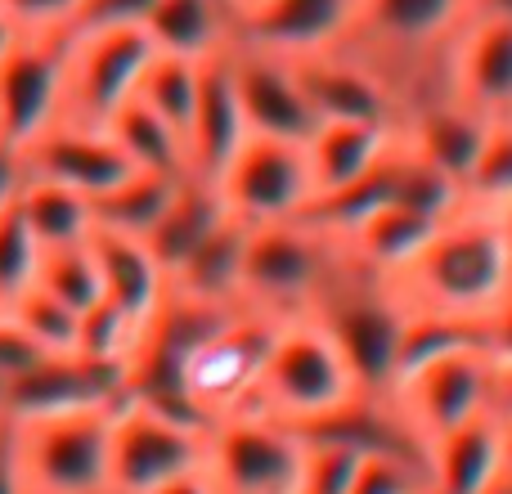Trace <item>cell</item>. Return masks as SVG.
Returning <instances> with one entry per match:
<instances>
[{
    "instance_id": "f1b7e54d",
    "label": "cell",
    "mask_w": 512,
    "mask_h": 494,
    "mask_svg": "<svg viewBox=\"0 0 512 494\" xmlns=\"http://www.w3.org/2000/svg\"><path fill=\"white\" fill-rule=\"evenodd\" d=\"M14 207L23 212V221L32 225L41 247L86 243V239H95V230H99L95 203H90L86 194H77V189H68V185H54V180H41V176L27 180V189L18 194Z\"/></svg>"
},
{
    "instance_id": "db71d44e",
    "label": "cell",
    "mask_w": 512,
    "mask_h": 494,
    "mask_svg": "<svg viewBox=\"0 0 512 494\" xmlns=\"http://www.w3.org/2000/svg\"><path fill=\"white\" fill-rule=\"evenodd\" d=\"M0 319H5V306H0Z\"/></svg>"
},
{
    "instance_id": "f35d334b",
    "label": "cell",
    "mask_w": 512,
    "mask_h": 494,
    "mask_svg": "<svg viewBox=\"0 0 512 494\" xmlns=\"http://www.w3.org/2000/svg\"><path fill=\"white\" fill-rule=\"evenodd\" d=\"M41 252L32 225L23 221L18 207H5L0 212V306H14L27 288L36 283V270H41Z\"/></svg>"
},
{
    "instance_id": "7a4b0ae2",
    "label": "cell",
    "mask_w": 512,
    "mask_h": 494,
    "mask_svg": "<svg viewBox=\"0 0 512 494\" xmlns=\"http://www.w3.org/2000/svg\"><path fill=\"white\" fill-rule=\"evenodd\" d=\"M360 396H369V391H364L355 364L346 360L333 328L319 315L283 319L279 333H274L252 409L310 432V427L346 414Z\"/></svg>"
},
{
    "instance_id": "836d02e7",
    "label": "cell",
    "mask_w": 512,
    "mask_h": 494,
    "mask_svg": "<svg viewBox=\"0 0 512 494\" xmlns=\"http://www.w3.org/2000/svg\"><path fill=\"white\" fill-rule=\"evenodd\" d=\"M463 207L504 216L512 207V117H490L477 162L463 176Z\"/></svg>"
},
{
    "instance_id": "c3c4849f",
    "label": "cell",
    "mask_w": 512,
    "mask_h": 494,
    "mask_svg": "<svg viewBox=\"0 0 512 494\" xmlns=\"http://www.w3.org/2000/svg\"><path fill=\"white\" fill-rule=\"evenodd\" d=\"M477 14H504V18H512V0H477Z\"/></svg>"
},
{
    "instance_id": "f546056e",
    "label": "cell",
    "mask_w": 512,
    "mask_h": 494,
    "mask_svg": "<svg viewBox=\"0 0 512 494\" xmlns=\"http://www.w3.org/2000/svg\"><path fill=\"white\" fill-rule=\"evenodd\" d=\"M481 346V324L477 319H459V315H441V310H414L405 306L400 319V342H396V369H391V387L405 382L409 373L427 369V364L445 360L454 351Z\"/></svg>"
},
{
    "instance_id": "cb8c5ba5",
    "label": "cell",
    "mask_w": 512,
    "mask_h": 494,
    "mask_svg": "<svg viewBox=\"0 0 512 494\" xmlns=\"http://www.w3.org/2000/svg\"><path fill=\"white\" fill-rule=\"evenodd\" d=\"M436 225L441 221H432V216H423V212H414V207L391 198V203H382L378 212L355 221L351 230L337 234V239H342L346 256H351L360 270L378 274V279H396V274L427 247V239L436 234Z\"/></svg>"
},
{
    "instance_id": "4316f807",
    "label": "cell",
    "mask_w": 512,
    "mask_h": 494,
    "mask_svg": "<svg viewBox=\"0 0 512 494\" xmlns=\"http://www.w3.org/2000/svg\"><path fill=\"white\" fill-rule=\"evenodd\" d=\"M225 216L230 212H225V203H221V189H216L212 180L185 176L176 189V198H171V207L162 212V221L144 234V243L153 247V256H158L171 274L207 234L216 230V225L225 221Z\"/></svg>"
},
{
    "instance_id": "74e56055",
    "label": "cell",
    "mask_w": 512,
    "mask_h": 494,
    "mask_svg": "<svg viewBox=\"0 0 512 494\" xmlns=\"http://www.w3.org/2000/svg\"><path fill=\"white\" fill-rule=\"evenodd\" d=\"M9 319H14L18 328H23L27 337H32L41 351H72L77 346V328H81V315L72 306H63L59 297H50L45 288H27L23 297L14 301V306L5 310Z\"/></svg>"
},
{
    "instance_id": "44dd1931",
    "label": "cell",
    "mask_w": 512,
    "mask_h": 494,
    "mask_svg": "<svg viewBox=\"0 0 512 494\" xmlns=\"http://www.w3.org/2000/svg\"><path fill=\"white\" fill-rule=\"evenodd\" d=\"M400 131L378 122H319L306 135V167H310V189L319 198H333L342 189L360 185L364 176L387 162V153L396 149Z\"/></svg>"
},
{
    "instance_id": "11a10c76",
    "label": "cell",
    "mask_w": 512,
    "mask_h": 494,
    "mask_svg": "<svg viewBox=\"0 0 512 494\" xmlns=\"http://www.w3.org/2000/svg\"><path fill=\"white\" fill-rule=\"evenodd\" d=\"M423 494H432V490H423Z\"/></svg>"
},
{
    "instance_id": "ba28073f",
    "label": "cell",
    "mask_w": 512,
    "mask_h": 494,
    "mask_svg": "<svg viewBox=\"0 0 512 494\" xmlns=\"http://www.w3.org/2000/svg\"><path fill=\"white\" fill-rule=\"evenodd\" d=\"M310 315H319L333 328L346 360L360 373L364 391H369V396H387L391 369H396L400 319H405V306H400L396 292L387 288V279H378V274L360 270V265L351 261Z\"/></svg>"
},
{
    "instance_id": "e0dca14e",
    "label": "cell",
    "mask_w": 512,
    "mask_h": 494,
    "mask_svg": "<svg viewBox=\"0 0 512 494\" xmlns=\"http://www.w3.org/2000/svg\"><path fill=\"white\" fill-rule=\"evenodd\" d=\"M126 396V373L113 364L86 360L81 351H54L36 364L32 373L9 387L5 418L23 423V418L41 414H68V409H95V405H122Z\"/></svg>"
},
{
    "instance_id": "484cf974",
    "label": "cell",
    "mask_w": 512,
    "mask_h": 494,
    "mask_svg": "<svg viewBox=\"0 0 512 494\" xmlns=\"http://www.w3.org/2000/svg\"><path fill=\"white\" fill-rule=\"evenodd\" d=\"M252 225L225 216L185 261L171 270V292L207 301V306H243V252Z\"/></svg>"
},
{
    "instance_id": "83f0119b",
    "label": "cell",
    "mask_w": 512,
    "mask_h": 494,
    "mask_svg": "<svg viewBox=\"0 0 512 494\" xmlns=\"http://www.w3.org/2000/svg\"><path fill=\"white\" fill-rule=\"evenodd\" d=\"M108 135L117 140V149L126 153L135 171H158V176H189V144L185 131L158 117L149 104L131 99L126 108H117Z\"/></svg>"
},
{
    "instance_id": "2e32d148",
    "label": "cell",
    "mask_w": 512,
    "mask_h": 494,
    "mask_svg": "<svg viewBox=\"0 0 512 494\" xmlns=\"http://www.w3.org/2000/svg\"><path fill=\"white\" fill-rule=\"evenodd\" d=\"M234 90H239L243 117H248L252 135H274V140H306L315 131V113L310 99L297 81V68L283 54H270L261 45L234 41L230 50Z\"/></svg>"
},
{
    "instance_id": "7c38bea8",
    "label": "cell",
    "mask_w": 512,
    "mask_h": 494,
    "mask_svg": "<svg viewBox=\"0 0 512 494\" xmlns=\"http://www.w3.org/2000/svg\"><path fill=\"white\" fill-rule=\"evenodd\" d=\"M387 400L396 405L400 423L427 450L445 432L472 423V418H481L490 409V355L481 346L454 351L445 360L427 364V369L409 373L405 382H396L387 391Z\"/></svg>"
},
{
    "instance_id": "30bf717a",
    "label": "cell",
    "mask_w": 512,
    "mask_h": 494,
    "mask_svg": "<svg viewBox=\"0 0 512 494\" xmlns=\"http://www.w3.org/2000/svg\"><path fill=\"white\" fill-rule=\"evenodd\" d=\"M292 68H297V81L310 99L315 122H378L396 126V131L405 122L400 86L360 45L346 41L333 45V50L301 54V59H292Z\"/></svg>"
},
{
    "instance_id": "5bb4252c",
    "label": "cell",
    "mask_w": 512,
    "mask_h": 494,
    "mask_svg": "<svg viewBox=\"0 0 512 494\" xmlns=\"http://www.w3.org/2000/svg\"><path fill=\"white\" fill-rule=\"evenodd\" d=\"M364 0H256L239 9V41L283 59L319 54L351 41Z\"/></svg>"
},
{
    "instance_id": "6da1fadb",
    "label": "cell",
    "mask_w": 512,
    "mask_h": 494,
    "mask_svg": "<svg viewBox=\"0 0 512 494\" xmlns=\"http://www.w3.org/2000/svg\"><path fill=\"white\" fill-rule=\"evenodd\" d=\"M400 306L441 310L459 319H486L512 288V239L504 216L459 207L436 225L427 247L387 279Z\"/></svg>"
},
{
    "instance_id": "ac0fdd59",
    "label": "cell",
    "mask_w": 512,
    "mask_h": 494,
    "mask_svg": "<svg viewBox=\"0 0 512 494\" xmlns=\"http://www.w3.org/2000/svg\"><path fill=\"white\" fill-rule=\"evenodd\" d=\"M27 167L32 176L68 185L95 203L99 194L131 176V162L108 135V126H86V122H54L45 135L27 144Z\"/></svg>"
},
{
    "instance_id": "7dc6e473",
    "label": "cell",
    "mask_w": 512,
    "mask_h": 494,
    "mask_svg": "<svg viewBox=\"0 0 512 494\" xmlns=\"http://www.w3.org/2000/svg\"><path fill=\"white\" fill-rule=\"evenodd\" d=\"M18 41H23V27L14 23V14H9L5 5H0V63L9 59V50H14Z\"/></svg>"
},
{
    "instance_id": "4fadbf2b",
    "label": "cell",
    "mask_w": 512,
    "mask_h": 494,
    "mask_svg": "<svg viewBox=\"0 0 512 494\" xmlns=\"http://www.w3.org/2000/svg\"><path fill=\"white\" fill-rule=\"evenodd\" d=\"M68 32L27 36L0 63V135L18 149L63 122L68 108Z\"/></svg>"
},
{
    "instance_id": "1f68e13d",
    "label": "cell",
    "mask_w": 512,
    "mask_h": 494,
    "mask_svg": "<svg viewBox=\"0 0 512 494\" xmlns=\"http://www.w3.org/2000/svg\"><path fill=\"white\" fill-rule=\"evenodd\" d=\"M198 86H203V63L185 59V54L153 50L135 99L149 104L158 117H167L176 131H189V117H194V104H198Z\"/></svg>"
},
{
    "instance_id": "52a82bcc",
    "label": "cell",
    "mask_w": 512,
    "mask_h": 494,
    "mask_svg": "<svg viewBox=\"0 0 512 494\" xmlns=\"http://www.w3.org/2000/svg\"><path fill=\"white\" fill-rule=\"evenodd\" d=\"M306 432L243 409L207 432V472L221 494H301Z\"/></svg>"
},
{
    "instance_id": "d590c367",
    "label": "cell",
    "mask_w": 512,
    "mask_h": 494,
    "mask_svg": "<svg viewBox=\"0 0 512 494\" xmlns=\"http://www.w3.org/2000/svg\"><path fill=\"white\" fill-rule=\"evenodd\" d=\"M36 288H45L50 297H59L63 306L90 310L104 297V279H99V261L95 247L86 243H68V247H45L41 252V270H36Z\"/></svg>"
},
{
    "instance_id": "3957f363",
    "label": "cell",
    "mask_w": 512,
    "mask_h": 494,
    "mask_svg": "<svg viewBox=\"0 0 512 494\" xmlns=\"http://www.w3.org/2000/svg\"><path fill=\"white\" fill-rule=\"evenodd\" d=\"M351 265L342 239L310 216L252 225L243 252V306L274 319H297L324 301L337 274Z\"/></svg>"
},
{
    "instance_id": "4dcf8cb0",
    "label": "cell",
    "mask_w": 512,
    "mask_h": 494,
    "mask_svg": "<svg viewBox=\"0 0 512 494\" xmlns=\"http://www.w3.org/2000/svg\"><path fill=\"white\" fill-rule=\"evenodd\" d=\"M180 180L185 176H158V171H131L126 180H117L108 194L95 198V225L99 230H117V234H144L162 221V212L171 207Z\"/></svg>"
},
{
    "instance_id": "ee69618b",
    "label": "cell",
    "mask_w": 512,
    "mask_h": 494,
    "mask_svg": "<svg viewBox=\"0 0 512 494\" xmlns=\"http://www.w3.org/2000/svg\"><path fill=\"white\" fill-rule=\"evenodd\" d=\"M27 180H32L27 149H18V144H9L5 135H0V212L18 203V194L27 189Z\"/></svg>"
},
{
    "instance_id": "ffe728a7",
    "label": "cell",
    "mask_w": 512,
    "mask_h": 494,
    "mask_svg": "<svg viewBox=\"0 0 512 494\" xmlns=\"http://www.w3.org/2000/svg\"><path fill=\"white\" fill-rule=\"evenodd\" d=\"M508 481L504 423L481 414L427 445V486L432 494H499Z\"/></svg>"
},
{
    "instance_id": "603a6c76",
    "label": "cell",
    "mask_w": 512,
    "mask_h": 494,
    "mask_svg": "<svg viewBox=\"0 0 512 494\" xmlns=\"http://www.w3.org/2000/svg\"><path fill=\"white\" fill-rule=\"evenodd\" d=\"M144 36L162 54L207 63L239 41V14L230 0H158L144 18Z\"/></svg>"
},
{
    "instance_id": "ab89813d",
    "label": "cell",
    "mask_w": 512,
    "mask_h": 494,
    "mask_svg": "<svg viewBox=\"0 0 512 494\" xmlns=\"http://www.w3.org/2000/svg\"><path fill=\"white\" fill-rule=\"evenodd\" d=\"M427 486V454L414 450H364L351 494H423Z\"/></svg>"
},
{
    "instance_id": "7402d4cb",
    "label": "cell",
    "mask_w": 512,
    "mask_h": 494,
    "mask_svg": "<svg viewBox=\"0 0 512 494\" xmlns=\"http://www.w3.org/2000/svg\"><path fill=\"white\" fill-rule=\"evenodd\" d=\"M486 126H490L486 113H477V108L463 104V99L450 95V90H436V95L418 99V104L405 113V122H400V140H405L418 158L436 162V167L450 171V176L463 185L468 167L481 153Z\"/></svg>"
},
{
    "instance_id": "f907efd6",
    "label": "cell",
    "mask_w": 512,
    "mask_h": 494,
    "mask_svg": "<svg viewBox=\"0 0 512 494\" xmlns=\"http://www.w3.org/2000/svg\"><path fill=\"white\" fill-rule=\"evenodd\" d=\"M234 5V14H239V9H248V5H256V0H230Z\"/></svg>"
},
{
    "instance_id": "5b68a950",
    "label": "cell",
    "mask_w": 512,
    "mask_h": 494,
    "mask_svg": "<svg viewBox=\"0 0 512 494\" xmlns=\"http://www.w3.org/2000/svg\"><path fill=\"white\" fill-rule=\"evenodd\" d=\"M113 409H68L14 423L18 463L32 494H108V445H113Z\"/></svg>"
},
{
    "instance_id": "d6a6232c",
    "label": "cell",
    "mask_w": 512,
    "mask_h": 494,
    "mask_svg": "<svg viewBox=\"0 0 512 494\" xmlns=\"http://www.w3.org/2000/svg\"><path fill=\"white\" fill-rule=\"evenodd\" d=\"M144 328H149V319H135L131 310L99 297L90 310H81V328H77V346H72V351H81L86 360L113 364V369L131 373L135 355H140V342H144Z\"/></svg>"
},
{
    "instance_id": "9a60e30c",
    "label": "cell",
    "mask_w": 512,
    "mask_h": 494,
    "mask_svg": "<svg viewBox=\"0 0 512 494\" xmlns=\"http://www.w3.org/2000/svg\"><path fill=\"white\" fill-rule=\"evenodd\" d=\"M445 90L486 117H512V18L472 14L445 45Z\"/></svg>"
},
{
    "instance_id": "e575fe53",
    "label": "cell",
    "mask_w": 512,
    "mask_h": 494,
    "mask_svg": "<svg viewBox=\"0 0 512 494\" xmlns=\"http://www.w3.org/2000/svg\"><path fill=\"white\" fill-rule=\"evenodd\" d=\"M391 198L405 203V207H414V212H423V216H432V221H450V216L463 207V185L450 176V171L436 167V162L418 158V153L400 140V149H396V189H391Z\"/></svg>"
},
{
    "instance_id": "f6af8a7d",
    "label": "cell",
    "mask_w": 512,
    "mask_h": 494,
    "mask_svg": "<svg viewBox=\"0 0 512 494\" xmlns=\"http://www.w3.org/2000/svg\"><path fill=\"white\" fill-rule=\"evenodd\" d=\"M0 494H32L18 463V441H14V423L0 414Z\"/></svg>"
},
{
    "instance_id": "816d5d0a",
    "label": "cell",
    "mask_w": 512,
    "mask_h": 494,
    "mask_svg": "<svg viewBox=\"0 0 512 494\" xmlns=\"http://www.w3.org/2000/svg\"><path fill=\"white\" fill-rule=\"evenodd\" d=\"M504 225H508V239H512V207H508V212H504Z\"/></svg>"
},
{
    "instance_id": "d6986e66",
    "label": "cell",
    "mask_w": 512,
    "mask_h": 494,
    "mask_svg": "<svg viewBox=\"0 0 512 494\" xmlns=\"http://www.w3.org/2000/svg\"><path fill=\"white\" fill-rule=\"evenodd\" d=\"M230 50L203 63V86H198V104H194V117H189V131H185L189 176L212 180V185L252 135L248 117H243V104H239V90H234Z\"/></svg>"
},
{
    "instance_id": "681fc988",
    "label": "cell",
    "mask_w": 512,
    "mask_h": 494,
    "mask_svg": "<svg viewBox=\"0 0 512 494\" xmlns=\"http://www.w3.org/2000/svg\"><path fill=\"white\" fill-rule=\"evenodd\" d=\"M504 463H508V481H512V418H504Z\"/></svg>"
},
{
    "instance_id": "8992f818",
    "label": "cell",
    "mask_w": 512,
    "mask_h": 494,
    "mask_svg": "<svg viewBox=\"0 0 512 494\" xmlns=\"http://www.w3.org/2000/svg\"><path fill=\"white\" fill-rule=\"evenodd\" d=\"M207 432L212 427L162 414L144 400H122L113 409L108 494H153L185 472L207 468Z\"/></svg>"
},
{
    "instance_id": "60d3db41",
    "label": "cell",
    "mask_w": 512,
    "mask_h": 494,
    "mask_svg": "<svg viewBox=\"0 0 512 494\" xmlns=\"http://www.w3.org/2000/svg\"><path fill=\"white\" fill-rule=\"evenodd\" d=\"M0 5L14 14V23L27 36H50V32H72L86 0H0Z\"/></svg>"
},
{
    "instance_id": "8fae6325",
    "label": "cell",
    "mask_w": 512,
    "mask_h": 494,
    "mask_svg": "<svg viewBox=\"0 0 512 494\" xmlns=\"http://www.w3.org/2000/svg\"><path fill=\"white\" fill-rule=\"evenodd\" d=\"M149 59L153 41L144 36V27H104V32L72 36L63 122L108 126L117 108H126L135 99Z\"/></svg>"
},
{
    "instance_id": "bcb514c9",
    "label": "cell",
    "mask_w": 512,
    "mask_h": 494,
    "mask_svg": "<svg viewBox=\"0 0 512 494\" xmlns=\"http://www.w3.org/2000/svg\"><path fill=\"white\" fill-rule=\"evenodd\" d=\"M153 494H221V490H216L212 472H207V468H198V472H185V477L167 481V486H162V490H153Z\"/></svg>"
},
{
    "instance_id": "9c48e42d",
    "label": "cell",
    "mask_w": 512,
    "mask_h": 494,
    "mask_svg": "<svg viewBox=\"0 0 512 494\" xmlns=\"http://www.w3.org/2000/svg\"><path fill=\"white\" fill-rule=\"evenodd\" d=\"M216 189H221L225 212L243 225L297 221L315 203L310 167H306V140L248 135V144L216 176Z\"/></svg>"
},
{
    "instance_id": "b9f144b4",
    "label": "cell",
    "mask_w": 512,
    "mask_h": 494,
    "mask_svg": "<svg viewBox=\"0 0 512 494\" xmlns=\"http://www.w3.org/2000/svg\"><path fill=\"white\" fill-rule=\"evenodd\" d=\"M153 5H158V0H86L68 36L104 32V27H144Z\"/></svg>"
},
{
    "instance_id": "277c9868",
    "label": "cell",
    "mask_w": 512,
    "mask_h": 494,
    "mask_svg": "<svg viewBox=\"0 0 512 494\" xmlns=\"http://www.w3.org/2000/svg\"><path fill=\"white\" fill-rule=\"evenodd\" d=\"M279 324L283 319L265 310L234 306L212 333L198 337V346L180 364V387L207 423L252 409Z\"/></svg>"
},
{
    "instance_id": "7bdbcfd3",
    "label": "cell",
    "mask_w": 512,
    "mask_h": 494,
    "mask_svg": "<svg viewBox=\"0 0 512 494\" xmlns=\"http://www.w3.org/2000/svg\"><path fill=\"white\" fill-rule=\"evenodd\" d=\"M481 351L490 355V364L512 369V288H508V297L481 319Z\"/></svg>"
},
{
    "instance_id": "8d00e7d4",
    "label": "cell",
    "mask_w": 512,
    "mask_h": 494,
    "mask_svg": "<svg viewBox=\"0 0 512 494\" xmlns=\"http://www.w3.org/2000/svg\"><path fill=\"white\" fill-rule=\"evenodd\" d=\"M364 450L346 436L306 432V468H301V494H351Z\"/></svg>"
},
{
    "instance_id": "f5cc1de1",
    "label": "cell",
    "mask_w": 512,
    "mask_h": 494,
    "mask_svg": "<svg viewBox=\"0 0 512 494\" xmlns=\"http://www.w3.org/2000/svg\"><path fill=\"white\" fill-rule=\"evenodd\" d=\"M499 494H512V481H504V490H499Z\"/></svg>"
},
{
    "instance_id": "d4e9b609",
    "label": "cell",
    "mask_w": 512,
    "mask_h": 494,
    "mask_svg": "<svg viewBox=\"0 0 512 494\" xmlns=\"http://www.w3.org/2000/svg\"><path fill=\"white\" fill-rule=\"evenodd\" d=\"M90 247H95V261H99L104 297L113 306L131 310L135 319H153V310L171 292V274L153 256V247L135 239V234H117V230H95Z\"/></svg>"
}]
</instances>
